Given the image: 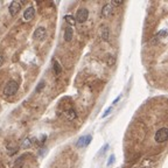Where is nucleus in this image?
<instances>
[{
  "instance_id": "17",
  "label": "nucleus",
  "mask_w": 168,
  "mask_h": 168,
  "mask_svg": "<svg viewBox=\"0 0 168 168\" xmlns=\"http://www.w3.org/2000/svg\"><path fill=\"white\" fill-rule=\"evenodd\" d=\"M112 4H115V5H118V6H119V5H123L124 1H120V0H113Z\"/></svg>"
},
{
  "instance_id": "19",
  "label": "nucleus",
  "mask_w": 168,
  "mask_h": 168,
  "mask_svg": "<svg viewBox=\"0 0 168 168\" xmlns=\"http://www.w3.org/2000/svg\"><path fill=\"white\" fill-rule=\"evenodd\" d=\"M4 60H5V58H4V55H2V54H0V67L4 64Z\"/></svg>"
},
{
  "instance_id": "7",
  "label": "nucleus",
  "mask_w": 168,
  "mask_h": 168,
  "mask_svg": "<svg viewBox=\"0 0 168 168\" xmlns=\"http://www.w3.org/2000/svg\"><path fill=\"white\" fill-rule=\"evenodd\" d=\"M34 16H35V8L32 6L27 7L26 11L24 12V19L26 21H31V20L34 19Z\"/></svg>"
},
{
  "instance_id": "16",
  "label": "nucleus",
  "mask_w": 168,
  "mask_h": 168,
  "mask_svg": "<svg viewBox=\"0 0 168 168\" xmlns=\"http://www.w3.org/2000/svg\"><path fill=\"white\" fill-rule=\"evenodd\" d=\"M115 159H116V156H115V154H111L110 156H109V161H108V166H111V163H113V162H115Z\"/></svg>"
},
{
  "instance_id": "1",
  "label": "nucleus",
  "mask_w": 168,
  "mask_h": 168,
  "mask_svg": "<svg viewBox=\"0 0 168 168\" xmlns=\"http://www.w3.org/2000/svg\"><path fill=\"white\" fill-rule=\"evenodd\" d=\"M18 89H19V85L15 81H9L7 82V84L4 88V95L5 96H13L18 92Z\"/></svg>"
},
{
  "instance_id": "6",
  "label": "nucleus",
  "mask_w": 168,
  "mask_h": 168,
  "mask_svg": "<svg viewBox=\"0 0 168 168\" xmlns=\"http://www.w3.org/2000/svg\"><path fill=\"white\" fill-rule=\"evenodd\" d=\"M20 9H21V2H19V1H12L11 5H9V8H8L9 14L12 16H14V15H16V14L19 13Z\"/></svg>"
},
{
  "instance_id": "12",
  "label": "nucleus",
  "mask_w": 168,
  "mask_h": 168,
  "mask_svg": "<svg viewBox=\"0 0 168 168\" xmlns=\"http://www.w3.org/2000/svg\"><path fill=\"white\" fill-rule=\"evenodd\" d=\"M53 64H54V71H55V74H56V75H60L61 71H62V68H61L60 63H58L57 61H54Z\"/></svg>"
},
{
  "instance_id": "13",
  "label": "nucleus",
  "mask_w": 168,
  "mask_h": 168,
  "mask_svg": "<svg viewBox=\"0 0 168 168\" xmlns=\"http://www.w3.org/2000/svg\"><path fill=\"white\" fill-rule=\"evenodd\" d=\"M64 20L69 24V25H71V26L75 25V18H72L71 15H64Z\"/></svg>"
},
{
  "instance_id": "3",
  "label": "nucleus",
  "mask_w": 168,
  "mask_h": 168,
  "mask_svg": "<svg viewBox=\"0 0 168 168\" xmlns=\"http://www.w3.org/2000/svg\"><path fill=\"white\" fill-rule=\"evenodd\" d=\"M89 18V11L86 8H79L76 14V21L79 24H83Z\"/></svg>"
},
{
  "instance_id": "15",
  "label": "nucleus",
  "mask_w": 168,
  "mask_h": 168,
  "mask_svg": "<svg viewBox=\"0 0 168 168\" xmlns=\"http://www.w3.org/2000/svg\"><path fill=\"white\" fill-rule=\"evenodd\" d=\"M109 148V144H105L103 147H102V149L99 151V153H98V155H100V154H104L105 152H106V149Z\"/></svg>"
},
{
  "instance_id": "18",
  "label": "nucleus",
  "mask_w": 168,
  "mask_h": 168,
  "mask_svg": "<svg viewBox=\"0 0 168 168\" xmlns=\"http://www.w3.org/2000/svg\"><path fill=\"white\" fill-rule=\"evenodd\" d=\"M120 98H122V95H119V96H118V97L116 98V99H115V100H113V105H115V104H117L118 103V102H119V99H120ZM113 105H112V106H113Z\"/></svg>"
},
{
  "instance_id": "9",
  "label": "nucleus",
  "mask_w": 168,
  "mask_h": 168,
  "mask_svg": "<svg viewBox=\"0 0 168 168\" xmlns=\"http://www.w3.org/2000/svg\"><path fill=\"white\" fill-rule=\"evenodd\" d=\"M112 13V5L111 4H106L105 6L102 8V16L103 18H108L110 14Z\"/></svg>"
},
{
  "instance_id": "20",
  "label": "nucleus",
  "mask_w": 168,
  "mask_h": 168,
  "mask_svg": "<svg viewBox=\"0 0 168 168\" xmlns=\"http://www.w3.org/2000/svg\"><path fill=\"white\" fill-rule=\"evenodd\" d=\"M39 85H40V86H39V88H36V91H40V90H41V89H42V88L45 86V83H43V82H41Z\"/></svg>"
},
{
  "instance_id": "10",
  "label": "nucleus",
  "mask_w": 168,
  "mask_h": 168,
  "mask_svg": "<svg viewBox=\"0 0 168 168\" xmlns=\"http://www.w3.org/2000/svg\"><path fill=\"white\" fill-rule=\"evenodd\" d=\"M72 36H74V31H72V28H71V27H67L64 29V40L67 42H70L71 39H72Z\"/></svg>"
},
{
  "instance_id": "5",
  "label": "nucleus",
  "mask_w": 168,
  "mask_h": 168,
  "mask_svg": "<svg viewBox=\"0 0 168 168\" xmlns=\"http://www.w3.org/2000/svg\"><path fill=\"white\" fill-rule=\"evenodd\" d=\"M46 35H47V32H46L45 27H38L34 32V39L39 40V41H43L46 39Z\"/></svg>"
},
{
  "instance_id": "8",
  "label": "nucleus",
  "mask_w": 168,
  "mask_h": 168,
  "mask_svg": "<svg viewBox=\"0 0 168 168\" xmlns=\"http://www.w3.org/2000/svg\"><path fill=\"white\" fill-rule=\"evenodd\" d=\"M99 34H100V39L103 40V41H109V38H110V29L106 26L100 28Z\"/></svg>"
},
{
  "instance_id": "4",
  "label": "nucleus",
  "mask_w": 168,
  "mask_h": 168,
  "mask_svg": "<svg viewBox=\"0 0 168 168\" xmlns=\"http://www.w3.org/2000/svg\"><path fill=\"white\" fill-rule=\"evenodd\" d=\"M91 136L90 134H86V136H83L81 137L79 139L77 140V142H76V146H77L78 148H83V147H86L91 142Z\"/></svg>"
},
{
  "instance_id": "11",
  "label": "nucleus",
  "mask_w": 168,
  "mask_h": 168,
  "mask_svg": "<svg viewBox=\"0 0 168 168\" xmlns=\"http://www.w3.org/2000/svg\"><path fill=\"white\" fill-rule=\"evenodd\" d=\"M65 117H67L68 120H74L77 117V113H76L75 109H70V110H68L65 112Z\"/></svg>"
},
{
  "instance_id": "2",
  "label": "nucleus",
  "mask_w": 168,
  "mask_h": 168,
  "mask_svg": "<svg viewBox=\"0 0 168 168\" xmlns=\"http://www.w3.org/2000/svg\"><path fill=\"white\" fill-rule=\"evenodd\" d=\"M168 139V129L167 127H161L154 134V140L158 144H163Z\"/></svg>"
},
{
  "instance_id": "14",
  "label": "nucleus",
  "mask_w": 168,
  "mask_h": 168,
  "mask_svg": "<svg viewBox=\"0 0 168 168\" xmlns=\"http://www.w3.org/2000/svg\"><path fill=\"white\" fill-rule=\"evenodd\" d=\"M112 111H113V106L111 105V106H109V108H108V109L105 110V112L103 113V116H102V118H106V117L109 116V115H110V113L112 112Z\"/></svg>"
}]
</instances>
